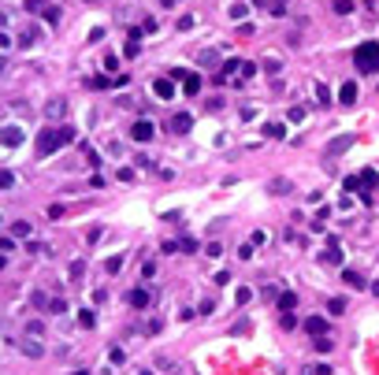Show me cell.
<instances>
[{
    "instance_id": "obj_1",
    "label": "cell",
    "mask_w": 379,
    "mask_h": 375,
    "mask_svg": "<svg viewBox=\"0 0 379 375\" xmlns=\"http://www.w3.org/2000/svg\"><path fill=\"white\" fill-rule=\"evenodd\" d=\"M75 142V126H45L37 134V156H52L56 149Z\"/></svg>"
},
{
    "instance_id": "obj_2",
    "label": "cell",
    "mask_w": 379,
    "mask_h": 375,
    "mask_svg": "<svg viewBox=\"0 0 379 375\" xmlns=\"http://www.w3.org/2000/svg\"><path fill=\"white\" fill-rule=\"evenodd\" d=\"M353 63L361 75H376L379 71V41H361L353 52Z\"/></svg>"
},
{
    "instance_id": "obj_3",
    "label": "cell",
    "mask_w": 379,
    "mask_h": 375,
    "mask_svg": "<svg viewBox=\"0 0 379 375\" xmlns=\"http://www.w3.org/2000/svg\"><path fill=\"white\" fill-rule=\"evenodd\" d=\"M353 145H357V134H338L335 142L327 145V160H335V156H342V152H346V149H353Z\"/></svg>"
},
{
    "instance_id": "obj_4",
    "label": "cell",
    "mask_w": 379,
    "mask_h": 375,
    "mask_svg": "<svg viewBox=\"0 0 379 375\" xmlns=\"http://www.w3.org/2000/svg\"><path fill=\"white\" fill-rule=\"evenodd\" d=\"M152 134H156V126H152L149 119H138V123L130 126V138H134V142H142V145L152 142Z\"/></svg>"
},
{
    "instance_id": "obj_5",
    "label": "cell",
    "mask_w": 379,
    "mask_h": 375,
    "mask_svg": "<svg viewBox=\"0 0 379 375\" xmlns=\"http://www.w3.org/2000/svg\"><path fill=\"white\" fill-rule=\"evenodd\" d=\"M152 93L164 97V100H171L175 97V82H171V78H156V82H152Z\"/></svg>"
},
{
    "instance_id": "obj_6",
    "label": "cell",
    "mask_w": 379,
    "mask_h": 375,
    "mask_svg": "<svg viewBox=\"0 0 379 375\" xmlns=\"http://www.w3.org/2000/svg\"><path fill=\"white\" fill-rule=\"evenodd\" d=\"M305 331H309L312 334V338H316V334H327V319H323V316H309V319H305Z\"/></svg>"
},
{
    "instance_id": "obj_7",
    "label": "cell",
    "mask_w": 379,
    "mask_h": 375,
    "mask_svg": "<svg viewBox=\"0 0 379 375\" xmlns=\"http://www.w3.org/2000/svg\"><path fill=\"white\" fill-rule=\"evenodd\" d=\"M323 264H331V267H338V264H342V249H338V242H335V238H327V253H323Z\"/></svg>"
},
{
    "instance_id": "obj_8",
    "label": "cell",
    "mask_w": 379,
    "mask_h": 375,
    "mask_svg": "<svg viewBox=\"0 0 379 375\" xmlns=\"http://www.w3.org/2000/svg\"><path fill=\"white\" fill-rule=\"evenodd\" d=\"M171 126H175L178 134H186L190 126H194V115H190V112H178V115H171Z\"/></svg>"
},
{
    "instance_id": "obj_9",
    "label": "cell",
    "mask_w": 379,
    "mask_h": 375,
    "mask_svg": "<svg viewBox=\"0 0 379 375\" xmlns=\"http://www.w3.org/2000/svg\"><path fill=\"white\" fill-rule=\"evenodd\" d=\"M361 186H364V193L379 186V171H376V167H364V171H361Z\"/></svg>"
},
{
    "instance_id": "obj_10",
    "label": "cell",
    "mask_w": 379,
    "mask_h": 375,
    "mask_svg": "<svg viewBox=\"0 0 379 375\" xmlns=\"http://www.w3.org/2000/svg\"><path fill=\"white\" fill-rule=\"evenodd\" d=\"M4 145H8V149L23 145V130H19V126H4Z\"/></svg>"
},
{
    "instance_id": "obj_11",
    "label": "cell",
    "mask_w": 379,
    "mask_h": 375,
    "mask_svg": "<svg viewBox=\"0 0 379 375\" xmlns=\"http://www.w3.org/2000/svg\"><path fill=\"white\" fill-rule=\"evenodd\" d=\"M338 100H342V104H353V100H357V82H342V89H338Z\"/></svg>"
},
{
    "instance_id": "obj_12",
    "label": "cell",
    "mask_w": 379,
    "mask_h": 375,
    "mask_svg": "<svg viewBox=\"0 0 379 375\" xmlns=\"http://www.w3.org/2000/svg\"><path fill=\"white\" fill-rule=\"evenodd\" d=\"M126 301H130L134 309H145V305H149V290H130V293H126Z\"/></svg>"
},
{
    "instance_id": "obj_13",
    "label": "cell",
    "mask_w": 379,
    "mask_h": 375,
    "mask_svg": "<svg viewBox=\"0 0 379 375\" xmlns=\"http://www.w3.org/2000/svg\"><path fill=\"white\" fill-rule=\"evenodd\" d=\"M342 279H346L350 286H353V290H364V279H361V271H353V267H346V271H342Z\"/></svg>"
},
{
    "instance_id": "obj_14",
    "label": "cell",
    "mask_w": 379,
    "mask_h": 375,
    "mask_svg": "<svg viewBox=\"0 0 379 375\" xmlns=\"http://www.w3.org/2000/svg\"><path fill=\"white\" fill-rule=\"evenodd\" d=\"M182 89H186V97H197V93H201V75H190L182 82Z\"/></svg>"
},
{
    "instance_id": "obj_15",
    "label": "cell",
    "mask_w": 379,
    "mask_h": 375,
    "mask_svg": "<svg viewBox=\"0 0 379 375\" xmlns=\"http://www.w3.org/2000/svg\"><path fill=\"white\" fill-rule=\"evenodd\" d=\"M268 190L283 197V193H290V190H294V186H290V178H271V182H268Z\"/></svg>"
},
{
    "instance_id": "obj_16",
    "label": "cell",
    "mask_w": 379,
    "mask_h": 375,
    "mask_svg": "<svg viewBox=\"0 0 379 375\" xmlns=\"http://www.w3.org/2000/svg\"><path fill=\"white\" fill-rule=\"evenodd\" d=\"M45 112H49L52 119H59V115H67V104H63V100H49V104H45Z\"/></svg>"
},
{
    "instance_id": "obj_17",
    "label": "cell",
    "mask_w": 379,
    "mask_h": 375,
    "mask_svg": "<svg viewBox=\"0 0 379 375\" xmlns=\"http://www.w3.org/2000/svg\"><path fill=\"white\" fill-rule=\"evenodd\" d=\"M279 309H283V312H290V309H297V293H279Z\"/></svg>"
},
{
    "instance_id": "obj_18",
    "label": "cell",
    "mask_w": 379,
    "mask_h": 375,
    "mask_svg": "<svg viewBox=\"0 0 379 375\" xmlns=\"http://www.w3.org/2000/svg\"><path fill=\"white\" fill-rule=\"evenodd\" d=\"M264 134L275 138V142H283V138H287V126H283V123H268V126H264Z\"/></svg>"
},
{
    "instance_id": "obj_19",
    "label": "cell",
    "mask_w": 379,
    "mask_h": 375,
    "mask_svg": "<svg viewBox=\"0 0 379 375\" xmlns=\"http://www.w3.org/2000/svg\"><path fill=\"white\" fill-rule=\"evenodd\" d=\"M312 346H316V353H331V349H335L331 334H316V342H312Z\"/></svg>"
},
{
    "instance_id": "obj_20",
    "label": "cell",
    "mask_w": 379,
    "mask_h": 375,
    "mask_svg": "<svg viewBox=\"0 0 379 375\" xmlns=\"http://www.w3.org/2000/svg\"><path fill=\"white\" fill-rule=\"evenodd\" d=\"M86 86H93V89H108V86H116V78H104V75H97V78H86Z\"/></svg>"
},
{
    "instance_id": "obj_21",
    "label": "cell",
    "mask_w": 379,
    "mask_h": 375,
    "mask_svg": "<svg viewBox=\"0 0 379 375\" xmlns=\"http://www.w3.org/2000/svg\"><path fill=\"white\" fill-rule=\"evenodd\" d=\"M26 234H30V223H26V219H15V223H11V238H26Z\"/></svg>"
},
{
    "instance_id": "obj_22",
    "label": "cell",
    "mask_w": 379,
    "mask_h": 375,
    "mask_svg": "<svg viewBox=\"0 0 379 375\" xmlns=\"http://www.w3.org/2000/svg\"><path fill=\"white\" fill-rule=\"evenodd\" d=\"M231 19H245L249 15V8H245V0H238V4H231V11H227Z\"/></svg>"
},
{
    "instance_id": "obj_23",
    "label": "cell",
    "mask_w": 379,
    "mask_h": 375,
    "mask_svg": "<svg viewBox=\"0 0 379 375\" xmlns=\"http://www.w3.org/2000/svg\"><path fill=\"white\" fill-rule=\"evenodd\" d=\"M119 267H123V257H108L104 260V271H108V275H119Z\"/></svg>"
},
{
    "instance_id": "obj_24",
    "label": "cell",
    "mask_w": 379,
    "mask_h": 375,
    "mask_svg": "<svg viewBox=\"0 0 379 375\" xmlns=\"http://www.w3.org/2000/svg\"><path fill=\"white\" fill-rule=\"evenodd\" d=\"M327 312H331V316H342V312H346V297H331Z\"/></svg>"
},
{
    "instance_id": "obj_25",
    "label": "cell",
    "mask_w": 379,
    "mask_h": 375,
    "mask_svg": "<svg viewBox=\"0 0 379 375\" xmlns=\"http://www.w3.org/2000/svg\"><path fill=\"white\" fill-rule=\"evenodd\" d=\"M335 15H353V0H335Z\"/></svg>"
},
{
    "instance_id": "obj_26",
    "label": "cell",
    "mask_w": 379,
    "mask_h": 375,
    "mask_svg": "<svg viewBox=\"0 0 379 375\" xmlns=\"http://www.w3.org/2000/svg\"><path fill=\"white\" fill-rule=\"evenodd\" d=\"M249 297H253L249 286H238V290H234V301H238V305H249Z\"/></svg>"
},
{
    "instance_id": "obj_27",
    "label": "cell",
    "mask_w": 379,
    "mask_h": 375,
    "mask_svg": "<svg viewBox=\"0 0 379 375\" xmlns=\"http://www.w3.org/2000/svg\"><path fill=\"white\" fill-rule=\"evenodd\" d=\"M37 37H41V33H37L34 26H30V30H23V37H19V45H34Z\"/></svg>"
},
{
    "instance_id": "obj_28",
    "label": "cell",
    "mask_w": 379,
    "mask_h": 375,
    "mask_svg": "<svg viewBox=\"0 0 379 375\" xmlns=\"http://www.w3.org/2000/svg\"><path fill=\"white\" fill-rule=\"evenodd\" d=\"M316 97H320V104H331V89L323 82H316Z\"/></svg>"
},
{
    "instance_id": "obj_29",
    "label": "cell",
    "mask_w": 379,
    "mask_h": 375,
    "mask_svg": "<svg viewBox=\"0 0 379 375\" xmlns=\"http://www.w3.org/2000/svg\"><path fill=\"white\" fill-rule=\"evenodd\" d=\"M78 323H82V327H93V323H97V316H93L89 309H82V312H78Z\"/></svg>"
},
{
    "instance_id": "obj_30",
    "label": "cell",
    "mask_w": 379,
    "mask_h": 375,
    "mask_svg": "<svg viewBox=\"0 0 379 375\" xmlns=\"http://www.w3.org/2000/svg\"><path fill=\"white\" fill-rule=\"evenodd\" d=\"M346 190H350V193H361V175H350V178H346Z\"/></svg>"
},
{
    "instance_id": "obj_31",
    "label": "cell",
    "mask_w": 379,
    "mask_h": 375,
    "mask_svg": "<svg viewBox=\"0 0 379 375\" xmlns=\"http://www.w3.org/2000/svg\"><path fill=\"white\" fill-rule=\"evenodd\" d=\"M279 67H283V63H279V56H268V59H264V71H268V75H275Z\"/></svg>"
},
{
    "instance_id": "obj_32",
    "label": "cell",
    "mask_w": 379,
    "mask_h": 375,
    "mask_svg": "<svg viewBox=\"0 0 379 375\" xmlns=\"http://www.w3.org/2000/svg\"><path fill=\"white\" fill-rule=\"evenodd\" d=\"M290 123H305V108H301V104H294V108H290Z\"/></svg>"
},
{
    "instance_id": "obj_33",
    "label": "cell",
    "mask_w": 379,
    "mask_h": 375,
    "mask_svg": "<svg viewBox=\"0 0 379 375\" xmlns=\"http://www.w3.org/2000/svg\"><path fill=\"white\" fill-rule=\"evenodd\" d=\"M178 253H197V242L194 238H182V242H178Z\"/></svg>"
},
{
    "instance_id": "obj_34",
    "label": "cell",
    "mask_w": 379,
    "mask_h": 375,
    "mask_svg": "<svg viewBox=\"0 0 379 375\" xmlns=\"http://www.w3.org/2000/svg\"><path fill=\"white\" fill-rule=\"evenodd\" d=\"M238 71H242V78H249V75H257V63H249V59H242V67H238Z\"/></svg>"
},
{
    "instance_id": "obj_35",
    "label": "cell",
    "mask_w": 379,
    "mask_h": 375,
    "mask_svg": "<svg viewBox=\"0 0 379 375\" xmlns=\"http://www.w3.org/2000/svg\"><path fill=\"white\" fill-rule=\"evenodd\" d=\"M0 186H4V190H11V186H15V175H11V171H4V175H0Z\"/></svg>"
},
{
    "instance_id": "obj_36",
    "label": "cell",
    "mask_w": 379,
    "mask_h": 375,
    "mask_svg": "<svg viewBox=\"0 0 379 375\" xmlns=\"http://www.w3.org/2000/svg\"><path fill=\"white\" fill-rule=\"evenodd\" d=\"M82 271H86V264H82V260H75V264H71V279H82Z\"/></svg>"
},
{
    "instance_id": "obj_37",
    "label": "cell",
    "mask_w": 379,
    "mask_h": 375,
    "mask_svg": "<svg viewBox=\"0 0 379 375\" xmlns=\"http://www.w3.org/2000/svg\"><path fill=\"white\" fill-rule=\"evenodd\" d=\"M283 327H287V331H294V327H297V319H294V312H283Z\"/></svg>"
},
{
    "instance_id": "obj_38",
    "label": "cell",
    "mask_w": 379,
    "mask_h": 375,
    "mask_svg": "<svg viewBox=\"0 0 379 375\" xmlns=\"http://www.w3.org/2000/svg\"><path fill=\"white\" fill-rule=\"evenodd\" d=\"M45 23L56 26V23H59V11H56V8H45Z\"/></svg>"
},
{
    "instance_id": "obj_39",
    "label": "cell",
    "mask_w": 379,
    "mask_h": 375,
    "mask_svg": "<svg viewBox=\"0 0 379 375\" xmlns=\"http://www.w3.org/2000/svg\"><path fill=\"white\" fill-rule=\"evenodd\" d=\"M63 309H67V301H49V309H45V312H63Z\"/></svg>"
},
{
    "instance_id": "obj_40",
    "label": "cell",
    "mask_w": 379,
    "mask_h": 375,
    "mask_svg": "<svg viewBox=\"0 0 379 375\" xmlns=\"http://www.w3.org/2000/svg\"><path fill=\"white\" fill-rule=\"evenodd\" d=\"M238 67H242V59H227V63H223V75H231V71H238Z\"/></svg>"
},
{
    "instance_id": "obj_41",
    "label": "cell",
    "mask_w": 379,
    "mask_h": 375,
    "mask_svg": "<svg viewBox=\"0 0 379 375\" xmlns=\"http://www.w3.org/2000/svg\"><path fill=\"white\" fill-rule=\"evenodd\" d=\"M142 275H145V279H152V275H156V264H152V260H145V267H142Z\"/></svg>"
},
{
    "instance_id": "obj_42",
    "label": "cell",
    "mask_w": 379,
    "mask_h": 375,
    "mask_svg": "<svg viewBox=\"0 0 379 375\" xmlns=\"http://www.w3.org/2000/svg\"><path fill=\"white\" fill-rule=\"evenodd\" d=\"M212 309H216V301H201V309H197V312H201V316H212Z\"/></svg>"
},
{
    "instance_id": "obj_43",
    "label": "cell",
    "mask_w": 379,
    "mask_h": 375,
    "mask_svg": "<svg viewBox=\"0 0 379 375\" xmlns=\"http://www.w3.org/2000/svg\"><path fill=\"white\" fill-rule=\"evenodd\" d=\"M23 349H26V353H30V357H41V346H37V342H26V346H23Z\"/></svg>"
},
{
    "instance_id": "obj_44",
    "label": "cell",
    "mask_w": 379,
    "mask_h": 375,
    "mask_svg": "<svg viewBox=\"0 0 379 375\" xmlns=\"http://www.w3.org/2000/svg\"><path fill=\"white\" fill-rule=\"evenodd\" d=\"M104 67H108V71H119V59H116V56H112V52H108V56H104Z\"/></svg>"
},
{
    "instance_id": "obj_45",
    "label": "cell",
    "mask_w": 379,
    "mask_h": 375,
    "mask_svg": "<svg viewBox=\"0 0 379 375\" xmlns=\"http://www.w3.org/2000/svg\"><path fill=\"white\" fill-rule=\"evenodd\" d=\"M204 253H208V257H219V253H223V245H219V242H208V249H204Z\"/></svg>"
},
{
    "instance_id": "obj_46",
    "label": "cell",
    "mask_w": 379,
    "mask_h": 375,
    "mask_svg": "<svg viewBox=\"0 0 379 375\" xmlns=\"http://www.w3.org/2000/svg\"><path fill=\"white\" fill-rule=\"evenodd\" d=\"M26 11H45V8H41V0H26Z\"/></svg>"
},
{
    "instance_id": "obj_47",
    "label": "cell",
    "mask_w": 379,
    "mask_h": 375,
    "mask_svg": "<svg viewBox=\"0 0 379 375\" xmlns=\"http://www.w3.org/2000/svg\"><path fill=\"white\" fill-rule=\"evenodd\" d=\"M75 375H89V372H86V368H78V372H75Z\"/></svg>"
},
{
    "instance_id": "obj_48",
    "label": "cell",
    "mask_w": 379,
    "mask_h": 375,
    "mask_svg": "<svg viewBox=\"0 0 379 375\" xmlns=\"http://www.w3.org/2000/svg\"><path fill=\"white\" fill-rule=\"evenodd\" d=\"M164 4H168V0H164Z\"/></svg>"
}]
</instances>
